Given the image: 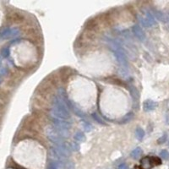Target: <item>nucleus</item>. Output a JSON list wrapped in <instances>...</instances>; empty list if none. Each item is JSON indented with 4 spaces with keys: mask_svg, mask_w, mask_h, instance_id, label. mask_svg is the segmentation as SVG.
<instances>
[{
    "mask_svg": "<svg viewBox=\"0 0 169 169\" xmlns=\"http://www.w3.org/2000/svg\"><path fill=\"white\" fill-rule=\"evenodd\" d=\"M67 96L65 95V91L63 88L57 90V94L53 97L52 101L51 114L53 118L67 120L70 118V112L66 103Z\"/></svg>",
    "mask_w": 169,
    "mask_h": 169,
    "instance_id": "obj_1",
    "label": "nucleus"
},
{
    "mask_svg": "<svg viewBox=\"0 0 169 169\" xmlns=\"http://www.w3.org/2000/svg\"><path fill=\"white\" fill-rule=\"evenodd\" d=\"M107 42H108L109 47L111 48V50L113 52L115 57L117 58V60H118V64H120V66L125 71L128 70V58H127V56H126L124 50L122 48V47L119 45L118 41L112 40V39H108L107 41Z\"/></svg>",
    "mask_w": 169,
    "mask_h": 169,
    "instance_id": "obj_2",
    "label": "nucleus"
},
{
    "mask_svg": "<svg viewBox=\"0 0 169 169\" xmlns=\"http://www.w3.org/2000/svg\"><path fill=\"white\" fill-rule=\"evenodd\" d=\"M53 127L64 138L68 137L69 134V129L71 128V123L64 120V119H58V118H53Z\"/></svg>",
    "mask_w": 169,
    "mask_h": 169,
    "instance_id": "obj_3",
    "label": "nucleus"
},
{
    "mask_svg": "<svg viewBox=\"0 0 169 169\" xmlns=\"http://www.w3.org/2000/svg\"><path fill=\"white\" fill-rule=\"evenodd\" d=\"M46 135H47V139L54 145H59V144H62L64 142V137L54 128V127H48L46 130Z\"/></svg>",
    "mask_w": 169,
    "mask_h": 169,
    "instance_id": "obj_4",
    "label": "nucleus"
},
{
    "mask_svg": "<svg viewBox=\"0 0 169 169\" xmlns=\"http://www.w3.org/2000/svg\"><path fill=\"white\" fill-rule=\"evenodd\" d=\"M142 169H151L155 166L162 164V160L155 156H145L140 161Z\"/></svg>",
    "mask_w": 169,
    "mask_h": 169,
    "instance_id": "obj_5",
    "label": "nucleus"
},
{
    "mask_svg": "<svg viewBox=\"0 0 169 169\" xmlns=\"http://www.w3.org/2000/svg\"><path fill=\"white\" fill-rule=\"evenodd\" d=\"M20 33V30L16 27L6 28V29L2 30V32L0 33V37L2 39H10V38H14V37L19 36Z\"/></svg>",
    "mask_w": 169,
    "mask_h": 169,
    "instance_id": "obj_6",
    "label": "nucleus"
},
{
    "mask_svg": "<svg viewBox=\"0 0 169 169\" xmlns=\"http://www.w3.org/2000/svg\"><path fill=\"white\" fill-rule=\"evenodd\" d=\"M53 147L55 148V150L59 153V155H60L62 157H64V158H66V157L69 156V155H70V147L68 145H66L65 142L62 143V144H59V145H54Z\"/></svg>",
    "mask_w": 169,
    "mask_h": 169,
    "instance_id": "obj_7",
    "label": "nucleus"
},
{
    "mask_svg": "<svg viewBox=\"0 0 169 169\" xmlns=\"http://www.w3.org/2000/svg\"><path fill=\"white\" fill-rule=\"evenodd\" d=\"M66 103H67L68 108H69L71 111L74 112V114H76V116L80 117V118H84V117H85V115H84V112L81 111V109L78 108L76 105L74 104L71 101H69L68 98L66 99Z\"/></svg>",
    "mask_w": 169,
    "mask_h": 169,
    "instance_id": "obj_8",
    "label": "nucleus"
},
{
    "mask_svg": "<svg viewBox=\"0 0 169 169\" xmlns=\"http://www.w3.org/2000/svg\"><path fill=\"white\" fill-rule=\"evenodd\" d=\"M132 31L135 37L138 38L140 41H145V34L144 30H142V28L138 25H135L132 27Z\"/></svg>",
    "mask_w": 169,
    "mask_h": 169,
    "instance_id": "obj_9",
    "label": "nucleus"
},
{
    "mask_svg": "<svg viewBox=\"0 0 169 169\" xmlns=\"http://www.w3.org/2000/svg\"><path fill=\"white\" fill-rule=\"evenodd\" d=\"M157 106H158L157 102L152 101V100H146L143 103V108H144V111L145 112L153 111L157 108Z\"/></svg>",
    "mask_w": 169,
    "mask_h": 169,
    "instance_id": "obj_10",
    "label": "nucleus"
},
{
    "mask_svg": "<svg viewBox=\"0 0 169 169\" xmlns=\"http://www.w3.org/2000/svg\"><path fill=\"white\" fill-rule=\"evenodd\" d=\"M145 19L147 20V21L149 22V24L151 25V26H154L155 25V18L153 15V14L151 12H150L148 10H146L145 12Z\"/></svg>",
    "mask_w": 169,
    "mask_h": 169,
    "instance_id": "obj_11",
    "label": "nucleus"
},
{
    "mask_svg": "<svg viewBox=\"0 0 169 169\" xmlns=\"http://www.w3.org/2000/svg\"><path fill=\"white\" fill-rule=\"evenodd\" d=\"M145 130L141 128H136V130H135V136H136V138L138 139L139 140H142L144 137H145Z\"/></svg>",
    "mask_w": 169,
    "mask_h": 169,
    "instance_id": "obj_12",
    "label": "nucleus"
},
{
    "mask_svg": "<svg viewBox=\"0 0 169 169\" xmlns=\"http://www.w3.org/2000/svg\"><path fill=\"white\" fill-rule=\"evenodd\" d=\"M74 140H75V141L83 142L84 140H85V135H84V134L83 133V132L79 131V132H77L75 135H74Z\"/></svg>",
    "mask_w": 169,
    "mask_h": 169,
    "instance_id": "obj_13",
    "label": "nucleus"
},
{
    "mask_svg": "<svg viewBox=\"0 0 169 169\" xmlns=\"http://www.w3.org/2000/svg\"><path fill=\"white\" fill-rule=\"evenodd\" d=\"M153 15L154 17H155V19H157L158 20H161V21H166V16L164 14H162V12H160L158 10H155L153 12Z\"/></svg>",
    "mask_w": 169,
    "mask_h": 169,
    "instance_id": "obj_14",
    "label": "nucleus"
},
{
    "mask_svg": "<svg viewBox=\"0 0 169 169\" xmlns=\"http://www.w3.org/2000/svg\"><path fill=\"white\" fill-rule=\"evenodd\" d=\"M142 150L141 148H140V147H137V148H135L133 151L131 152V156L134 159H138L140 155H142Z\"/></svg>",
    "mask_w": 169,
    "mask_h": 169,
    "instance_id": "obj_15",
    "label": "nucleus"
},
{
    "mask_svg": "<svg viewBox=\"0 0 169 169\" xmlns=\"http://www.w3.org/2000/svg\"><path fill=\"white\" fill-rule=\"evenodd\" d=\"M130 93H131V96L133 99L135 100V101H138L139 98H140V95H139L138 91L135 89V87L134 86H131L130 87Z\"/></svg>",
    "mask_w": 169,
    "mask_h": 169,
    "instance_id": "obj_16",
    "label": "nucleus"
},
{
    "mask_svg": "<svg viewBox=\"0 0 169 169\" xmlns=\"http://www.w3.org/2000/svg\"><path fill=\"white\" fill-rule=\"evenodd\" d=\"M1 55L3 57H8L10 56V47H4L1 50Z\"/></svg>",
    "mask_w": 169,
    "mask_h": 169,
    "instance_id": "obj_17",
    "label": "nucleus"
},
{
    "mask_svg": "<svg viewBox=\"0 0 169 169\" xmlns=\"http://www.w3.org/2000/svg\"><path fill=\"white\" fill-rule=\"evenodd\" d=\"M140 23L144 27H146V28H148V27H151V26L149 24V22L147 21V20L145 19V17H140Z\"/></svg>",
    "mask_w": 169,
    "mask_h": 169,
    "instance_id": "obj_18",
    "label": "nucleus"
},
{
    "mask_svg": "<svg viewBox=\"0 0 169 169\" xmlns=\"http://www.w3.org/2000/svg\"><path fill=\"white\" fill-rule=\"evenodd\" d=\"M92 118H94L95 121L96 122V123H98V124H105L104 121H103V120L99 117V115H97L96 113H93V114H92Z\"/></svg>",
    "mask_w": 169,
    "mask_h": 169,
    "instance_id": "obj_19",
    "label": "nucleus"
},
{
    "mask_svg": "<svg viewBox=\"0 0 169 169\" xmlns=\"http://www.w3.org/2000/svg\"><path fill=\"white\" fill-rule=\"evenodd\" d=\"M160 156H161L162 159H164V160H167V159L169 158L168 151H166V150H162V151L160 152Z\"/></svg>",
    "mask_w": 169,
    "mask_h": 169,
    "instance_id": "obj_20",
    "label": "nucleus"
},
{
    "mask_svg": "<svg viewBox=\"0 0 169 169\" xmlns=\"http://www.w3.org/2000/svg\"><path fill=\"white\" fill-rule=\"evenodd\" d=\"M83 128H84V130L85 132H90L92 129V126L90 123H88V122H84V124H83Z\"/></svg>",
    "mask_w": 169,
    "mask_h": 169,
    "instance_id": "obj_21",
    "label": "nucleus"
},
{
    "mask_svg": "<svg viewBox=\"0 0 169 169\" xmlns=\"http://www.w3.org/2000/svg\"><path fill=\"white\" fill-rule=\"evenodd\" d=\"M133 117H134V113H133V112H129L128 114L126 115L124 118L122 119V122H124V123H126V122L130 121L132 118H133Z\"/></svg>",
    "mask_w": 169,
    "mask_h": 169,
    "instance_id": "obj_22",
    "label": "nucleus"
},
{
    "mask_svg": "<svg viewBox=\"0 0 169 169\" xmlns=\"http://www.w3.org/2000/svg\"><path fill=\"white\" fill-rule=\"evenodd\" d=\"M167 135L165 134V135H162L161 138L158 139L157 142H158V144H163V143H165V142L167 141Z\"/></svg>",
    "mask_w": 169,
    "mask_h": 169,
    "instance_id": "obj_23",
    "label": "nucleus"
},
{
    "mask_svg": "<svg viewBox=\"0 0 169 169\" xmlns=\"http://www.w3.org/2000/svg\"><path fill=\"white\" fill-rule=\"evenodd\" d=\"M8 74V69L6 67L0 68V75H5Z\"/></svg>",
    "mask_w": 169,
    "mask_h": 169,
    "instance_id": "obj_24",
    "label": "nucleus"
},
{
    "mask_svg": "<svg viewBox=\"0 0 169 169\" xmlns=\"http://www.w3.org/2000/svg\"><path fill=\"white\" fill-rule=\"evenodd\" d=\"M118 169H128V167L126 163H121L118 167Z\"/></svg>",
    "mask_w": 169,
    "mask_h": 169,
    "instance_id": "obj_25",
    "label": "nucleus"
},
{
    "mask_svg": "<svg viewBox=\"0 0 169 169\" xmlns=\"http://www.w3.org/2000/svg\"><path fill=\"white\" fill-rule=\"evenodd\" d=\"M2 82V79H1V77H0V83Z\"/></svg>",
    "mask_w": 169,
    "mask_h": 169,
    "instance_id": "obj_26",
    "label": "nucleus"
},
{
    "mask_svg": "<svg viewBox=\"0 0 169 169\" xmlns=\"http://www.w3.org/2000/svg\"><path fill=\"white\" fill-rule=\"evenodd\" d=\"M0 63H1V57H0Z\"/></svg>",
    "mask_w": 169,
    "mask_h": 169,
    "instance_id": "obj_27",
    "label": "nucleus"
}]
</instances>
